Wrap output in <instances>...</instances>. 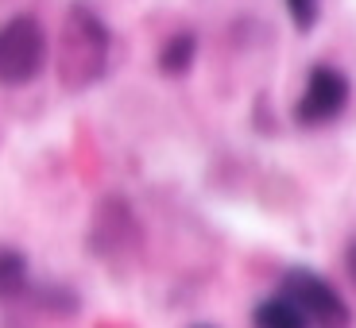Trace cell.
I'll use <instances>...</instances> for the list:
<instances>
[{"label": "cell", "mask_w": 356, "mask_h": 328, "mask_svg": "<svg viewBox=\"0 0 356 328\" xmlns=\"http://www.w3.org/2000/svg\"><path fill=\"white\" fill-rule=\"evenodd\" d=\"M47 58H51V43L35 16H12L0 24V85L4 89L35 81Z\"/></svg>", "instance_id": "3957f363"}, {"label": "cell", "mask_w": 356, "mask_h": 328, "mask_svg": "<svg viewBox=\"0 0 356 328\" xmlns=\"http://www.w3.org/2000/svg\"><path fill=\"white\" fill-rule=\"evenodd\" d=\"M348 101H353V81H348V74L330 66V62H318L306 74L302 97L294 105V120L302 128H325L345 112Z\"/></svg>", "instance_id": "5b68a950"}, {"label": "cell", "mask_w": 356, "mask_h": 328, "mask_svg": "<svg viewBox=\"0 0 356 328\" xmlns=\"http://www.w3.org/2000/svg\"><path fill=\"white\" fill-rule=\"evenodd\" d=\"M89 251L108 266H124L140 255L143 248V224L136 216L132 201L120 193H105L93 205V216H89Z\"/></svg>", "instance_id": "7a4b0ae2"}, {"label": "cell", "mask_w": 356, "mask_h": 328, "mask_svg": "<svg viewBox=\"0 0 356 328\" xmlns=\"http://www.w3.org/2000/svg\"><path fill=\"white\" fill-rule=\"evenodd\" d=\"M286 12H291V24L306 35V31H314V27H318L321 0H286Z\"/></svg>", "instance_id": "9c48e42d"}, {"label": "cell", "mask_w": 356, "mask_h": 328, "mask_svg": "<svg viewBox=\"0 0 356 328\" xmlns=\"http://www.w3.org/2000/svg\"><path fill=\"white\" fill-rule=\"evenodd\" d=\"M345 270H348V278L356 282V240L345 248Z\"/></svg>", "instance_id": "30bf717a"}, {"label": "cell", "mask_w": 356, "mask_h": 328, "mask_svg": "<svg viewBox=\"0 0 356 328\" xmlns=\"http://www.w3.org/2000/svg\"><path fill=\"white\" fill-rule=\"evenodd\" d=\"M197 328H209V325H197Z\"/></svg>", "instance_id": "8fae6325"}, {"label": "cell", "mask_w": 356, "mask_h": 328, "mask_svg": "<svg viewBox=\"0 0 356 328\" xmlns=\"http://www.w3.org/2000/svg\"><path fill=\"white\" fill-rule=\"evenodd\" d=\"M113 35L108 24L89 8V4H70L66 19L58 27V46H54V70L70 93H81L93 81L105 78Z\"/></svg>", "instance_id": "6da1fadb"}, {"label": "cell", "mask_w": 356, "mask_h": 328, "mask_svg": "<svg viewBox=\"0 0 356 328\" xmlns=\"http://www.w3.org/2000/svg\"><path fill=\"white\" fill-rule=\"evenodd\" d=\"M252 325L256 328H310V320L298 313L294 302H286L283 293H275V297H264V302L256 305Z\"/></svg>", "instance_id": "52a82bcc"}, {"label": "cell", "mask_w": 356, "mask_h": 328, "mask_svg": "<svg viewBox=\"0 0 356 328\" xmlns=\"http://www.w3.org/2000/svg\"><path fill=\"white\" fill-rule=\"evenodd\" d=\"M197 58V35L194 31H175V35H167V43L159 46V70L167 74V78H182V74L194 66Z\"/></svg>", "instance_id": "8992f818"}, {"label": "cell", "mask_w": 356, "mask_h": 328, "mask_svg": "<svg viewBox=\"0 0 356 328\" xmlns=\"http://www.w3.org/2000/svg\"><path fill=\"white\" fill-rule=\"evenodd\" d=\"M286 302L298 305L310 328H348L353 325V309L345 305L337 290H333L318 270H286L283 275V290H279Z\"/></svg>", "instance_id": "277c9868"}, {"label": "cell", "mask_w": 356, "mask_h": 328, "mask_svg": "<svg viewBox=\"0 0 356 328\" xmlns=\"http://www.w3.org/2000/svg\"><path fill=\"white\" fill-rule=\"evenodd\" d=\"M27 290V255L0 243V297H19Z\"/></svg>", "instance_id": "ba28073f"}]
</instances>
